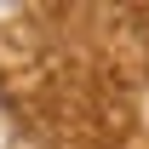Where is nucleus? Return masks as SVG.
I'll list each match as a JSON object with an SVG mask.
<instances>
[]
</instances>
